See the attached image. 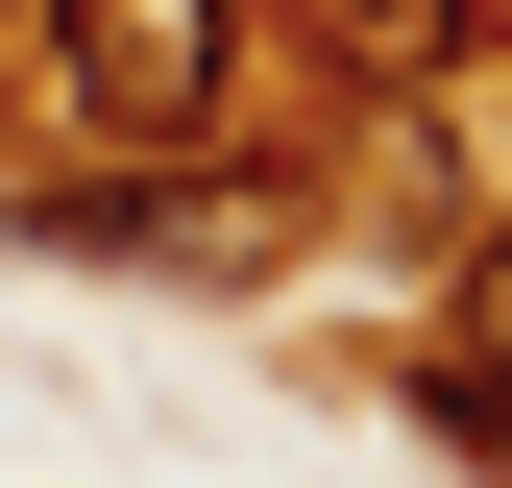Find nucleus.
<instances>
[{
	"instance_id": "20e7f679",
	"label": "nucleus",
	"mask_w": 512,
	"mask_h": 488,
	"mask_svg": "<svg viewBox=\"0 0 512 488\" xmlns=\"http://www.w3.org/2000/svg\"><path fill=\"white\" fill-rule=\"evenodd\" d=\"M439 440H464V464H512V220H488V269L439 293Z\"/></svg>"
},
{
	"instance_id": "7ed1b4c3",
	"label": "nucleus",
	"mask_w": 512,
	"mask_h": 488,
	"mask_svg": "<svg viewBox=\"0 0 512 488\" xmlns=\"http://www.w3.org/2000/svg\"><path fill=\"white\" fill-rule=\"evenodd\" d=\"M317 49H342V74H512V0H317Z\"/></svg>"
},
{
	"instance_id": "f03ea898",
	"label": "nucleus",
	"mask_w": 512,
	"mask_h": 488,
	"mask_svg": "<svg viewBox=\"0 0 512 488\" xmlns=\"http://www.w3.org/2000/svg\"><path fill=\"white\" fill-rule=\"evenodd\" d=\"M49 74L98 147H220L269 49H244V0H49Z\"/></svg>"
},
{
	"instance_id": "f257e3e1",
	"label": "nucleus",
	"mask_w": 512,
	"mask_h": 488,
	"mask_svg": "<svg viewBox=\"0 0 512 488\" xmlns=\"http://www.w3.org/2000/svg\"><path fill=\"white\" fill-rule=\"evenodd\" d=\"M49 269H147V293H244L269 269V196H244L220 147H98V171H49L25 196Z\"/></svg>"
}]
</instances>
